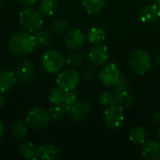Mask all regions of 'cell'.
Instances as JSON below:
<instances>
[{
  "label": "cell",
  "mask_w": 160,
  "mask_h": 160,
  "mask_svg": "<svg viewBox=\"0 0 160 160\" xmlns=\"http://www.w3.org/2000/svg\"><path fill=\"white\" fill-rule=\"evenodd\" d=\"M96 74H97V66L91 63L85 68L84 72H83V77L86 80H92L95 78Z\"/></svg>",
  "instance_id": "cell-32"
},
{
  "label": "cell",
  "mask_w": 160,
  "mask_h": 160,
  "mask_svg": "<svg viewBox=\"0 0 160 160\" xmlns=\"http://www.w3.org/2000/svg\"><path fill=\"white\" fill-rule=\"evenodd\" d=\"M84 33L80 29H73L68 32L65 38V46L70 51H76L84 44Z\"/></svg>",
  "instance_id": "cell-10"
},
{
  "label": "cell",
  "mask_w": 160,
  "mask_h": 160,
  "mask_svg": "<svg viewBox=\"0 0 160 160\" xmlns=\"http://www.w3.org/2000/svg\"><path fill=\"white\" fill-rule=\"evenodd\" d=\"M58 8L57 0H41L39 3V12L45 16H52Z\"/></svg>",
  "instance_id": "cell-22"
},
{
  "label": "cell",
  "mask_w": 160,
  "mask_h": 160,
  "mask_svg": "<svg viewBox=\"0 0 160 160\" xmlns=\"http://www.w3.org/2000/svg\"><path fill=\"white\" fill-rule=\"evenodd\" d=\"M128 65L133 72L142 76L151 68L152 59L144 50L134 49L128 54Z\"/></svg>",
  "instance_id": "cell-2"
},
{
  "label": "cell",
  "mask_w": 160,
  "mask_h": 160,
  "mask_svg": "<svg viewBox=\"0 0 160 160\" xmlns=\"http://www.w3.org/2000/svg\"><path fill=\"white\" fill-rule=\"evenodd\" d=\"M68 27H69V22L67 19L61 17L55 18L54 20H52V22L50 24L51 30L57 34L66 33L68 30Z\"/></svg>",
  "instance_id": "cell-26"
},
{
  "label": "cell",
  "mask_w": 160,
  "mask_h": 160,
  "mask_svg": "<svg viewBox=\"0 0 160 160\" xmlns=\"http://www.w3.org/2000/svg\"><path fill=\"white\" fill-rule=\"evenodd\" d=\"M121 76L120 69L115 64L106 65L98 74L99 82L104 87H112Z\"/></svg>",
  "instance_id": "cell-8"
},
{
  "label": "cell",
  "mask_w": 160,
  "mask_h": 160,
  "mask_svg": "<svg viewBox=\"0 0 160 160\" xmlns=\"http://www.w3.org/2000/svg\"><path fill=\"white\" fill-rule=\"evenodd\" d=\"M153 1L155 2V4H157V5L160 6V0H153Z\"/></svg>",
  "instance_id": "cell-37"
},
{
  "label": "cell",
  "mask_w": 160,
  "mask_h": 160,
  "mask_svg": "<svg viewBox=\"0 0 160 160\" xmlns=\"http://www.w3.org/2000/svg\"><path fill=\"white\" fill-rule=\"evenodd\" d=\"M113 99H114V94L112 92L106 91L99 96V103L104 107H109L112 105Z\"/></svg>",
  "instance_id": "cell-30"
},
{
  "label": "cell",
  "mask_w": 160,
  "mask_h": 160,
  "mask_svg": "<svg viewBox=\"0 0 160 160\" xmlns=\"http://www.w3.org/2000/svg\"><path fill=\"white\" fill-rule=\"evenodd\" d=\"M19 23L26 32L34 33L35 31L42 28L43 19L38 10L31 7H26L19 14Z\"/></svg>",
  "instance_id": "cell-3"
},
{
  "label": "cell",
  "mask_w": 160,
  "mask_h": 160,
  "mask_svg": "<svg viewBox=\"0 0 160 160\" xmlns=\"http://www.w3.org/2000/svg\"><path fill=\"white\" fill-rule=\"evenodd\" d=\"M16 74L10 70H1L0 71V93L4 94L9 91L17 82Z\"/></svg>",
  "instance_id": "cell-16"
},
{
  "label": "cell",
  "mask_w": 160,
  "mask_h": 160,
  "mask_svg": "<svg viewBox=\"0 0 160 160\" xmlns=\"http://www.w3.org/2000/svg\"><path fill=\"white\" fill-rule=\"evenodd\" d=\"M148 130L143 127H135L129 132V141L135 144H142L148 138Z\"/></svg>",
  "instance_id": "cell-18"
},
{
  "label": "cell",
  "mask_w": 160,
  "mask_h": 160,
  "mask_svg": "<svg viewBox=\"0 0 160 160\" xmlns=\"http://www.w3.org/2000/svg\"><path fill=\"white\" fill-rule=\"evenodd\" d=\"M67 112L68 111L62 105H54L52 108L50 109L49 113L51 115V118H52L55 121H59L65 117Z\"/></svg>",
  "instance_id": "cell-29"
},
{
  "label": "cell",
  "mask_w": 160,
  "mask_h": 160,
  "mask_svg": "<svg viewBox=\"0 0 160 160\" xmlns=\"http://www.w3.org/2000/svg\"><path fill=\"white\" fill-rule=\"evenodd\" d=\"M5 104V98L2 93H0V108H2Z\"/></svg>",
  "instance_id": "cell-36"
},
{
  "label": "cell",
  "mask_w": 160,
  "mask_h": 160,
  "mask_svg": "<svg viewBox=\"0 0 160 160\" xmlns=\"http://www.w3.org/2000/svg\"><path fill=\"white\" fill-rule=\"evenodd\" d=\"M61 158V150L54 144H41L38 146V159L56 160Z\"/></svg>",
  "instance_id": "cell-14"
},
{
  "label": "cell",
  "mask_w": 160,
  "mask_h": 160,
  "mask_svg": "<svg viewBox=\"0 0 160 160\" xmlns=\"http://www.w3.org/2000/svg\"><path fill=\"white\" fill-rule=\"evenodd\" d=\"M77 100H78V95L75 90L67 91L65 93V98H64L62 106L68 112L72 108V106L77 102Z\"/></svg>",
  "instance_id": "cell-27"
},
{
  "label": "cell",
  "mask_w": 160,
  "mask_h": 160,
  "mask_svg": "<svg viewBox=\"0 0 160 160\" xmlns=\"http://www.w3.org/2000/svg\"><path fill=\"white\" fill-rule=\"evenodd\" d=\"M81 81L80 73L75 68H68L61 71L56 79L57 86L65 92L75 90Z\"/></svg>",
  "instance_id": "cell-5"
},
{
  "label": "cell",
  "mask_w": 160,
  "mask_h": 160,
  "mask_svg": "<svg viewBox=\"0 0 160 160\" xmlns=\"http://www.w3.org/2000/svg\"><path fill=\"white\" fill-rule=\"evenodd\" d=\"M36 40L34 36L29 34V32H19L11 36L8 40V50L9 52L18 56L25 55L30 53L36 48Z\"/></svg>",
  "instance_id": "cell-1"
},
{
  "label": "cell",
  "mask_w": 160,
  "mask_h": 160,
  "mask_svg": "<svg viewBox=\"0 0 160 160\" xmlns=\"http://www.w3.org/2000/svg\"><path fill=\"white\" fill-rule=\"evenodd\" d=\"M33 36H34V38L36 40V44L38 47H41V48L47 47L51 43L52 38H51L50 33L47 30L38 29V30L34 32Z\"/></svg>",
  "instance_id": "cell-24"
},
{
  "label": "cell",
  "mask_w": 160,
  "mask_h": 160,
  "mask_svg": "<svg viewBox=\"0 0 160 160\" xmlns=\"http://www.w3.org/2000/svg\"><path fill=\"white\" fill-rule=\"evenodd\" d=\"M142 155L147 160L160 159V143L156 141H146L142 143Z\"/></svg>",
  "instance_id": "cell-13"
},
{
  "label": "cell",
  "mask_w": 160,
  "mask_h": 160,
  "mask_svg": "<svg viewBox=\"0 0 160 160\" xmlns=\"http://www.w3.org/2000/svg\"><path fill=\"white\" fill-rule=\"evenodd\" d=\"M38 0H20L21 4L24 7H32L38 3Z\"/></svg>",
  "instance_id": "cell-33"
},
{
  "label": "cell",
  "mask_w": 160,
  "mask_h": 160,
  "mask_svg": "<svg viewBox=\"0 0 160 160\" xmlns=\"http://www.w3.org/2000/svg\"><path fill=\"white\" fill-rule=\"evenodd\" d=\"M82 5L87 13L96 15L102 11L105 0H82Z\"/></svg>",
  "instance_id": "cell-21"
},
{
  "label": "cell",
  "mask_w": 160,
  "mask_h": 160,
  "mask_svg": "<svg viewBox=\"0 0 160 160\" xmlns=\"http://www.w3.org/2000/svg\"><path fill=\"white\" fill-rule=\"evenodd\" d=\"M0 8H1V0H0Z\"/></svg>",
  "instance_id": "cell-39"
},
{
  "label": "cell",
  "mask_w": 160,
  "mask_h": 160,
  "mask_svg": "<svg viewBox=\"0 0 160 160\" xmlns=\"http://www.w3.org/2000/svg\"><path fill=\"white\" fill-rule=\"evenodd\" d=\"M66 61L63 55L56 50L49 49L42 54L41 65L43 68L51 74L58 73L64 67Z\"/></svg>",
  "instance_id": "cell-4"
},
{
  "label": "cell",
  "mask_w": 160,
  "mask_h": 160,
  "mask_svg": "<svg viewBox=\"0 0 160 160\" xmlns=\"http://www.w3.org/2000/svg\"><path fill=\"white\" fill-rule=\"evenodd\" d=\"M154 120L156 121V123L160 124V111H158V112L155 114V116H154Z\"/></svg>",
  "instance_id": "cell-35"
},
{
  "label": "cell",
  "mask_w": 160,
  "mask_h": 160,
  "mask_svg": "<svg viewBox=\"0 0 160 160\" xmlns=\"http://www.w3.org/2000/svg\"><path fill=\"white\" fill-rule=\"evenodd\" d=\"M139 19L145 23H153L160 19V6L157 4L147 5L141 8L138 14Z\"/></svg>",
  "instance_id": "cell-11"
},
{
  "label": "cell",
  "mask_w": 160,
  "mask_h": 160,
  "mask_svg": "<svg viewBox=\"0 0 160 160\" xmlns=\"http://www.w3.org/2000/svg\"><path fill=\"white\" fill-rule=\"evenodd\" d=\"M5 132H6V127H5V124L0 121V139L3 138V136L5 135Z\"/></svg>",
  "instance_id": "cell-34"
},
{
  "label": "cell",
  "mask_w": 160,
  "mask_h": 160,
  "mask_svg": "<svg viewBox=\"0 0 160 160\" xmlns=\"http://www.w3.org/2000/svg\"><path fill=\"white\" fill-rule=\"evenodd\" d=\"M20 155L27 160L38 159V146L31 142H22L18 148Z\"/></svg>",
  "instance_id": "cell-17"
},
{
  "label": "cell",
  "mask_w": 160,
  "mask_h": 160,
  "mask_svg": "<svg viewBox=\"0 0 160 160\" xmlns=\"http://www.w3.org/2000/svg\"><path fill=\"white\" fill-rule=\"evenodd\" d=\"M124 119V109L116 105L109 106L103 113V122L105 126L112 130L119 128L122 126Z\"/></svg>",
  "instance_id": "cell-7"
},
{
  "label": "cell",
  "mask_w": 160,
  "mask_h": 160,
  "mask_svg": "<svg viewBox=\"0 0 160 160\" xmlns=\"http://www.w3.org/2000/svg\"><path fill=\"white\" fill-rule=\"evenodd\" d=\"M133 103V97L128 90L114 94V99L112 105L119 106L123 109L129 108Z\"/></svg>",
  "instance_id": "cell-20"
},
{
  "label": "cell",
  "mask_w": 160,
  "mask_h": 160,
  "mask_svg": "<svg viewBox=\"0 0 160 160\" xmlns=\"http://www.w3.org/2000/svg\"><path fill=\"white\" fill-rule=\"evenodd\" d=\"M158 140L160 141V128L158 129Z\"/></svg>",
  "instance_id": "cell-38"
},
{
  "label": "cell",
  "mask_w": 160,
  "mask_h": 160,
  "mask_svg": "<svg viewBox=\"0 0 160 160\" xmlns=\"http://www.w3.org/2000/svg\"><path fill=\"white\" fill-rule=\"evenodd\" d=\"M112 90H113V92H112L113 94H117V93L128 90V82H127L126 78L121 76L120 79L118 80V82L112 86Z\"/></svg>",
  "instance_id": "cell-31"
},
{
  "label": "cell",
  "mask_w": 160,
  "mask_h": 160,
  "mask_svg": "<svg viewBox=\"0 0 160 160\" xmlns=\"http://www.w3.org/2000/svg\"><path fill=\"white\" fill-rule=\"evenodd\" d=\"M87 38L91 43H102L106 38V32L101 27H92L87 33Z\"/></svg>",
  "instance_id": "cell-23"
},
{
  "label": "cell",
  "mask_w": 160,
  "mask_h": 160,
  "mask_svg": "<svg viewBox=\"0 0 160 160\" xmlns=\"http://www.w3.org/2000/svg\"><path fill=\"white\" fill-rule=\"evenodd\" d=\"M90 103L88 101L77 100V102L72 106V108L68 111L69 116L71 120L74 122H80L85 119L90 112Z\"/></svg>",
  "instance_id": "cell-12"
},
{
  "label": "cell",
  "mask_w": 160,
  "mask_h": 160,
  "mask_svg": "<svg viewBox=\"0 0 160 160\" xmlns=\"http://www.w3.org/2000/svg\"><path fill=\"white\" fill-rule=\"evenodd\" d=\"M82 62H83V58H82V54L80 52H77L69 54L66 60L67 65L68 67L73 68H80L82 65Z\"/></svg>",
  "instance_id": "cell-28"
},
{
  "label": "cell",
  "mask_w": 160,
  "mask_h": 160,
  "mask_svg": "<svg viewBox=\"0 0 160 160\" xmlns=\"http://www.w3.org/2000/svg\"><path fill=\"white\" fill-rule=\"evenodd\" d=\"M65 91L62 90L60 87H52L48 92V100L50 103L53 105H62L64 98H65Z\"/></svg>",
  "instance_id": "cell-25"
},
{
  "label": "cell",
  "mask_w": 160,
  "mask_h": 160,
  "mask_svg": "<svg viewBox=\"0 0 160 160\" xmlns=\"http://www.w3.org/2000/svg\"><path fill=\"white\" fill-rule=\"evenodd\" d=\"M88 57H89L90 62L94 64L95 66L97 67L102 66L109 59L108 48L101 43H98L94 45L93 47H91L88 52Z\"/></svg>",
  "instance_id": "cell-9"
},
{
  "label": "cell",
  "mask_w": 160,
  "mask_h": 160,
  "mask_svg": "<svg viewBox=\"0 0 160 160\" xmlns=\"http://www.w3.org/2000/svg\"><path fill=\"white\" fill-rule=\"evenodd\" d=\"M28 124L23 120H17L12 124L11 134L15 140H22L28 133Z\"/></svg>",
  "instance_id": "cell-19"
},
{
  "label": "cell",
  "mask_w": 160,
  "mask_h": 160,
  "mask_svg": "<svg viewBox=\"0 0 160 160\" xmlns=\"http://www.w3.org/2000/svg\"><path fill=\"white\" fill-rule=\"evenodd\" d=\"M50 120V113L39 107H35L29 110L25 117V121L27 122V124L36 129L45 128L49 125Z\"/></svg>",
  "instance_id": "cell-6"
},
{
  "label": "cell",
  "mask_w": 160,
  "mask_h": 160,
  "mask_svg": "<svg viewBox=\"0 0 160 160\" xmlns=\"http://www.w3.org/2000/svg\"><path fill=\"white\" fill-rule=\"evenodd\" d=\"M34 76V67L29 60L22 61L16 70L17 80L22 82H28Z\"/></svg>",
  "instance_id": "cell-15"
}]
</instances>
